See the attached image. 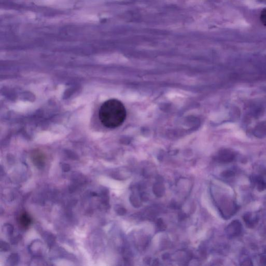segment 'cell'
Listing matches in <instances>:
<instances>
[{"label":"cell","mask_w":266,"mask_h":266,"mask_svg":"<svg viewBox=\"0 0 266 266\" xmlns=\"http://www.w3.org/2000/svg\"><path fill=\"white\" fill-rule=\"evenodd\" d=\"M241 232L242 225L237 220H235L231 222L226 228L227 235L229 238L238 237Z\"/></svg>","instance_id":"7a4b0ae2"},{"label":"cell","mask_w":266,"mask_h":266,"mask_svg":"<svg viewBox=\"0 0 266 266\" xmlns=\"http://www.w3.org/2000/svg\"><path fill=\"white\" fill-rule=\"evenodd\" d=\"M252 216H253L251 213H247L243 217L244 222L246 223L247 226L249 228H253L258 221L257 217L253 218Z\"/></svg>","instance_id":"8992f818"},{"label":"cell","mask_w":266,"mask_h":266,"mask_svg":"<svg viewBox=\"0 0 266 266\" xmlns=\"http://www.w3.org/2000/svg\"><path fill=\"white\" fill-rule=\"evenodd\" d=\"M115 211L116 213L118 214V215L120 216H123L126 214L127 211L126 209L124 208V207L120 205H117L115 206Z\"/></svg>","instance_id":"4fadbf2b"},{"label":"cell","mask_w":266,"mask_h":266,"mask_svg":"<svg viewBox=\"0 0 266 266\" xmlns=\"http://www.w3.org/2000/svg\"><path fill=\"white\" fill-rule=\"evenodd\" d=\"M61 169L64 172H68L70 171L71 168L69 164H63L61 166Z\"/></svg>","instance_id":"e0dca14e"},{"label":"cell","mask_w":266,"mask_h":266,"mask_svg":"<svg viewBox=\"0 0 266 266\" xmlns=\"http://www.w3.org/2000/svg\"><path fill=\"white\" fill-rule=\"evenodd\" d=\"M179 217L180 218V220H184V218H186V214L183 213H180L179 215Z\"/></svg>","instance_id":"7402d4cb"},{"label":"cell","mask_w":266,"mask_h":266,"mask_svg":"<svg viewBox=\"0 0 266 266\" xmlns=\"http://www.w3.org/2000/svg\"><path fill=\"white\" fill-rule=\"evenodd\" d=\"M0 249L1 252H7L10 249V245L8 243L1 241L0 244Z\"/></svg>","instance_id":"9a60e30c"},{"label":"cell","mask_w":266,"mask_h":266,"mask_svg":"<svg viewBox=\"0 0 266 266\" xmlns=\"http://www.w3.org/2000/svg\"><path fill=\"white\" fill-rule=\"evenodd\" d=\"M91 195L92 196H93V197H97L98 194L95 192H92L91 193Z\"/></svg>","instance_id":"d4e9b609"},{"label":"cell","mask_w":266,"mask_h":266,"mask_svg":"<svg viewBox=\"0 0 266 266\" xmlns=\"http://www.w3.org/2000/svg\"><path fill=\"white\" fill-rule=\"evenodd\" d=\"M20 225L24 228H28L31 222V218L26 213H22L19 218Z\"/></svg>","instance_id":"52a82bcc"},{"label":"cell","mask_w":266,"mask_h":266,"mask_svg":"<svg viewBox=\"0 0 266 266\" xmlns=\"http://www.w3.org/2000/svg\"><path fill=\"white\" fill-rule=\"evenodd\" d=\"M21 238V236L20 235H18L17 237H14L13 239L12 238L11 239V244H17L20 241Z\"/></svg>","instance_id":"ac0fdd59"},{"label":"cell","mask_w":266,"mask_h":266,"mask_svg":"<svg viewBox=\"0 0 266 266\" xmlns=\"http://www.w3.org/2000/svg\"><path fill=\"white\" fill-rule=\"evenodd\" d=\"M127 110L121 101L116 99L108 100L102 104L99 111L102 124L107 128L120 127L127 118Z\"/></svg>","instance_id":"6da1fadb"},{"label":"cell","mask_w":266,"mask_h":266,"mask_svg":"<svg viewBox=\"0 0 266 266\" xmlns=\"http://www.w3.org/2000/svg\"><path fill=\"white\" fill-rule=\"evenodd\" d=\"M222 176L224 178H230L235 175V172L231 170H227L222 173Z\"/></svg>","instance_id":"2e32d148"},{"label":"cell","mask_w":266,"mask_h":266,"mask_svg":"<svg viewBox=\"0 0 266 266\" xmlns=\"http://www.w3.org/2000/svg\"><path fill=\"white\" fill-rule=\"evenodd\" d=\"M235 158V154L229 150H224L220 152L218 156V160L222 163L232 162Z\"/></svg>","instance_id":"277c9868"},{"label":"cell","mask_w":266,"mask_h":266,"mask_svg":"<svg viewBox=\"0 0 266 266\" xmlns=\"http://www.w3.org/2000/svg\"><path fill=\"white\" fill-rule=\"evenodd\" d=\"M76 190V187L73 185H71V186L69 187V191H70V192H73Z\"/></svg>","instance_id":"44dd1931"},{"label":"cell","mask_w":266,"mask_h":266,"mask_svg":"<svg viewBox=\"0 0 266 266\" xmlns=\"http://www.w3.org/2000/svg\"><path fill=\"white\" fill-rule=\"evenodd\" d=\"M152 191L157 197H161L165 194V188L162 182H157L153 185Z\"/></svg>","instance_id":"5b68a950"},{"label":"cell","mask_w":266,"mask_h":266,"mask_svg":"<svg viewBox=\"0 0 266 266\" xmlns=\"http://www.w3.org/2000/svg\"><path fill=\"white\" fill-rule=\"evenodd\" d=\"M169 254L166 253V254H164V255H163V259H164V260H166V259L169 258Z\"/></svg>","instance_id":"cb8c5ba5"},{"label":"cell","mask_w":266,"mask_h":266,"mask_svg":"<svg viewBox=\"0 0 266 266\" xmlns=\"http://www.w3.org/2000/svg\"><path fill=\"white\" fill-rule=\"evenodd\" d=\"M129 201L131 204L135 208H139L142 206V202L141 200L137 195L135 194H133L129 197Z\"/></svg>","instance_id":"30bf717a"},{"label":"cell","mask_w":266,"mask_h":266,"mask_svg":"<svg viewBox=\"0 0 266 266\" xmlns=\"http://www.w3.org/2000/svg\"><path fill=\"white\" fill-rule=\"evenodd\" d=\"M29 252L34 257H39L42 254L43 244L39 240L33 241L29 246Z\"/></svg>","instance_id":"3957f363"},{"label":"cell","mask_w":266,"mask_h":266,"mask_svg":"<svg viewBox=\"0 0 266 266\" xmlns=\"http://www.w3.org/2000/svg\"><path fill=\"white\" fill-rule=\"evenodd\" d=\"M3 230L7 235L11 237L13 235L14 232V227L11 224H6L4 225Z\"/></svg>","instance_id":"7c38bea8"},{"label":"cell","mask_w":266,"mask_h":266,"mask_svg":"<svg viewBox=\"0 0 266 266\" xmlns=\"http://www.w3.org/2000/svg\"><path fill=\"white\" fill-rule=\"evenodd\" d=\"M262 20L264 24L266 25V9L265 10L262 14Z\"/></svg>","instance_id":"d6986e66"},{"label":"cell","mask_w":266,"mask_h":266,"mask_svg":"<svg viewBox=\"0 0 266 266\" xmlns=\"http://www.w3.org/2000/svg\"><path fill=\"white\" fill-rule=\"evenodd\" d=\"M157 226L160 231L165 230L166 228V225L164 223L163 220L162 218H159L157 220Z\"/></svg>","instance_id":"5bb4252c"},{"label":"cell","mask_w":266,"mask_h":266,"mask_svg":"<svg viewBox=\"0 0 266 266\" xmlns=\"http://www.w3.org/2000/svg\"><path fill=\"white\" fill-rule=\"evenodd\" d=\"M171 205H172V207H173V209H176L177 207H179V205H178V204L176 203V202H175V203H174L173 202L172 204H171Z\"/></svg>","instance_id":"603a6c76"},{"label":"cell","mask_w":266,"mask_h":266,"mask_svg":"<svg viewBox=\"0 0 266 266\" xmlns=\"http://www.w3.org/2000/svg\"><path fill=\"white\" fill-rule=\"evenodd\" d=\"M257 136L266 135V123H262L257 127V129L255 131Z\"/></svg>","instance_id":"8fae6325"},{"label":"cell","mask_w":266,"mask_h":266,"mask_svg":"<svg viewBox=\"0 0 266 266\" xmlns=\"http://www.w3.org/2000/svg\"><path fill=\"white\" fill-rule=\"evenodd\" d=\"M254 182L257 185V189L260 191H262L266 189V182L264 181L262 178L260 176L254 177Z\"/></svg>","instance_id":"9c48e42d"},{"label":"cell","mask_w":266,"mask_h":266,"mask_svg":"<svg viewBox=\"0 0 266 266\" xmlns=\"http://www.w3.org/2000/svg\"><path fill=\"white\" fill-rule=\"evenodd\" d=\"M261 262L262 265H266V255L262 256L261 258Z\"/></svg>","instance_id":"ffe728a7"},{"label":"cell","mask_w":266,"mask_h":266,"mask_svg":"<svg viewBox=\"0 0 266 266\" xmlns=\"http://www.w3.org/2000/svg\"><path fill=\"white\" fill-rule=\"evenodd\" d=\"M19 262V256L17 253H13L9 255L6 260L7 266H14L17 265Z\"/></svg>","instance_id":"ba28073f"}]
</instances>
